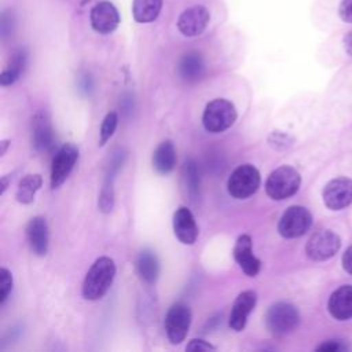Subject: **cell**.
I'll return each instance as SVG.
<instances>
[{
    "mask_svg": "<svg viewBox=\"0 0 352 352\" xmlns=\"http://www.w3.org/2000/svg\"><path fill=\"white\" fill-rule=\"evenodd\" d=\"M341 239L331 230H319L311 235L305 245L307 256L314 261L331 258L340 249Z\"/></svg>",
    "mask_w": 352,
    "mask_h": 352,
    "instance_id": "cell-8",
    "label": "cell"
},
{
    "mask_svg": "<svg viewBox=\"0 0 352 352\" xmlns=\"http://www.w3.org/2000/svg\"><path fill=\"white\" fill-rule=\"evenodd\" d=\"M177 70L184 81L195 82L205 73V60L199 52L190 51L180 58Z\"/></svg>",
    "mask_w": 352,
    "mask_h": 352,
    "instance_id": "cell-19",
    "label": "cell"
},
{
    "mask_svg": "<svg viewBox=\"0 0 352 352\" xmlns=\"http://www.w3.org/2000/svg\"><path fill=\"white\" fill-rule=\"evenodd\" d=\"M14 28V15L10 12V11H4L1 14V21H0V33H1V37H7L11 30Z\"/></svg>",
    "mask_w": 352,
    "mask_h": 352,
    "instance_id": "cell-30",
    "label": "cell"
},
{
    "mask_svg": "<svg viewBox=\"0 0 352 352\" xmlns=\"http://www.w3.org/2000/svg\"><path fill=\"white\" fill-rule=\"evenodd\" d=\"M113 173H109L103 182V186L100 188V194H99V201H98V206L99 210L103 213H110L113 206H114V187H113Z\"/></svg>",
    "mask_w": 352,
    "mask_h": 352,
    "instance_id": "cell-25",
    "label": "cell"
},
{
    "mask_svg": "<svg viewBox=\"0 0 352 352\" xmlns=\"http://www.w3.org/2000/svg\"><path fill=\"white\" fill-rule=\"evenodd\" d=\"M260 172L250 164L236 166L227 180L228 194L235 199H245L253 195L260 187Z\"/></svg>",
    "mask_w": 352,
    "mask_h": 352,
    "instance_id": "cell-5",
    "label": "cell"
},
{
    "mask_svg": "<svg viewBox=\"0 0 352 352\" xmlns=\"http://www.w3.org/2000/svg\"><path fill=\"white\" fill-rule=\"evenodd\" d=\"M8 144H10V140H1V142H0V146H1L0 155H4V154H6V150H7Z\"/></svg>",
    "mask_w": 352,
    "mask_h": 352,
    "instance_id": "cell-36",
    "label": "cell"
},
{
    "mask_svg": "<svg viewBox=\"0 0 352 352\" xmlns=\"http://www.w3.org/2000/svg\"><path fill=\"white\" fill-rule=\"evenodd\" d=\"M342 44H344V50L348 55L352 56V30H349L344 38H342Z\"/></svg>",
    "mask_w": 352,
    "mask_h": 352,
    "instance_id": "cell-34",
    "label": "cell"
},
{
    "mask_svg": "<svg viewBox=\"0 0 352 352\" xmlns=\"http://www.w3.org/2000/svg\"><path fill=\"white\" fill-rule=\"evenodd\" d=\"M32 144L37 151H47L54 144V132L45 114L38 113L32 124Z\"/></svg>",
    "mask_w": 352,
    "mask_h": 352,
    "instance_id": "cell-18",
    "label": "cell"
},
{
    "mask_svg": "<svg viewBox=\"0 0 352 352\" xmlns=\"http://www.w3.org/2000/svg\"><path fill=\"white\" fill-rule=\"evenodd\" d=\"M330 315L337 320H346L352 318V286L344 285L336 289L327 302Z\"/></svg>",
    "mask_w": 352,
    "mask_h": 352,
    "instance_id": "cell-17",
    "label": "cell"
},
{
    "mask_svg": "<svg viewBox=\"0 0 352 352\" xmlns=\"http://www.w3.org/2000/svg\"><path fill=\"white\" fill-rule=\"evenodd\" d=\"M26 236L30 246V250L36 256H45L48 252V224L43 216H36L30 219L26 227Z\"/></svg>",
    "mask_w": 352,
    "mask_h": 352,
    "instance_id": "cell-16",
    "label": "cell"
},
{
    "mask_svg": "<svg viewBox=\"0 0 352 352\" xmlns=\"http://www.w3.org/2000/svg\"><path fill=\"white\" fill-rule=\"evenodd\" d=\"M256 302H257V293L253 290H245L238 294V297L232 304L230 319H228V324L234 331H242L245 329L248 318L250 312L254 309Z\"/></svg>",
    "mask_w": 352,
    "mask_h": 352,
    "instance_id": "cell-14",
    "label": "cell"
},
{
    "mask_svg": "<svg viewBox=\"0 0 352 352\" xmlns=\"http://www.w3.org/2000/svg\"><path fill=\"white\" fill-rule=\"evenodd\" d=\"M324 205L331 210H341L352 204V180L336 177L330 180L322 192Z\"/></svg>",
    "mask_w": 352,
    "mask_h": 352,
    "instance_id": "cell-11",
    "label": "cell"
},
{
    "mask_svg": "<svg viewBox=\"0 0 352 352\" xmlns=\"http://www.w3.org/2000/svg\"><path fill=\"white\" fill-rule=\"evenodd\" d=\"M234 258L248 276L254 278L260 272L261 261L253 253V242L250 235L242 234L238 236L234 246Z\"/></svg>",
    "mask_w": 352,
    "mask_h": 352,
    "instance_id": "cell-13",
    "label": "cell"
},
{
    "mask_svg": "<svg viewBox=\"0 0 352 352\" xmlns=\"http://www.w3.org/2000/svg\"><path fill=\"white\" fill-rule=\"evenodd\" d=\"M342 267L348 274L352 275V245L342 254Z\"/></svg>",
    "mask_w": 352,
    "mask_h": 352,
    "instance_id": "cell-33",
    "label": "cell"
},
{
    "mask_svg": "<svg viewBox=\"0 0 352 352\" xmlns=\"http://www.w3.org/2000/svg\"><path fill=\"white\" fill-rule=\"evenodd\" d=\"M186 351H192V352H199V351H216V346H213L212 344H209L208 341L205 340H201V338H194L191 340L187 346H186Z\"/></svg>",
    "mask_w": 352,
    "mask_h": 352,
    "instance_id": "cell-31",
    "label": "cell"
},
{
    "mask_svg": "<svg viewBox=\"0 0 352 352\" xmlns=\"http://www.w3.org/2000/svg\"><path fill=\"white\" fill-rule=\"evenodd\" d=\"M7 187H8V179H7V176H3V177H1V190H0V194H4V191L7 190Z\"/></svg>",
    "mask_w": 352,
    "mask_h": 352,
    "instance_id": "cell-35",
    "label": "cell"
},
{
    "mask_svg": "<svg viewBox=\"0 0 352 352\" xmlns=\"http://www.w3.org/2000/svg\"><path fill=\"white\" fill-rule=\"evenodd\" d=\"M173 232L184 245H192L198 238V226L191 210L186 206H179L173 213Z\"/></svg>",
    "mask_w": 352,
    "mask_h": 352,
    "instance_id": "cell-15",
    "label": "cell"
},
{
    "mask_svg": "<svg viewBox=\"0 0 352 352\" xmlns=\"http://www.w3.org/2000/svg\"><path fill=\"white\" fill-rule=\"evenodd\" d=\"M348 346L340 341V340H329L324 341L323 344H320L319 346H316V351L319 352H341V351H346Z\"/></svg>",
    "mask_w": 352,
    "mask_h": 352,
    "instance_id": "cell-29",
    "label": "cell"
},
{
    "mask_svg": "<svg viewBox=\"0 0 352 352\" xmlns=\"http://www.w3.org/2000/svg\"><path fill=\"white\" fill-rule=\"evenodd\" d=\"M116 276V264L113 258L102 256L94 261L82 282V297L89 301L102 298L110 289Z\"/></svg>",
    "mask_w": 352,
    "mask_h": 352,
    "instance_id": "cell-1",
    "label": "cell"
},
{
    "mask_svg": "<svg viewBox=\"0 0 352 352\" xmlns=\"http://www.w3.org/2000/svg\"><path fill=\"white\" fill-rule=\"evenodd\" d=\"M210 21V14L204 6H191L177 18V30L184 37H197L205 32Z\"/></svg>",
    "mask_w": 352,
    "mask_h": 352,
    "instance_id": "cell-10",
    "label": "cell"
},
{
    "mask_svg": "<svg viewBox=\"0 0 352 352\" xmlns=\"http://www.w3.org/2000/svg\"><path fill=\"white\" fill-rule=\"evenodd\" d=\"M28 62V51L25 48H18L12 52L7 66L0 74V84L3 87L12 85L23 73Z\"/></svg>",
    "mask_w": 352,
    "mask_h": 352,
    "instance_id": "cell-21",
    "label": "cell"
},
{
    "mask_svg": "<svg viewBox=\"0 0 352 352\" xmlns=\"http://www.w3.org/2000/svg\"><path fill=\"white\" fill-rule=\"evenodd\" d=\"M89 22L95 32L100 34L113 33L120 25V14L110 1H99L91 8Z\"/></svg>",
    "mask_w": 352,
    "mask_h": 352,
    "instance_id": "cell-12",
    "label": "cell"
},
{
    "mask_svg": "<svg viewBox=\"0 0 352 352\" xmlns=\"http://www.w3.org/2000/svg\"><path fill=\"white\" fill-rule=\"evenodd\" d=\"M118 125V116L116 111H110L104 116L102 125H100V131H99V146H104L110 138L113 136V133L116 132V128Z\"/></svg>",
    "mask_w": 352,
    "mask_h": 352,
    "instance_id": "cell-27",
    "label": "cell"
},
{
    "mask_svg": "<svg viewBox=\"0 0 352 352\" xmlns=\"http://www.w3.org/2000/svg\"><path fill=\"white\" fill-rule=\"evenodd\" d=\"M176 148L170 140L161 142L153 153V166L161 175L172 172L176 166Z\"/></svg>",
    "mask_w": 352,
    "mask_h": 352,
    "instance_id": "cell-20",
    "label": "cell"
},
{
    "mask_svg": "<svg viewBox=\"0 0 352 352\" xmlns=\"http://www.w3.org/2000/svg\"><path fill=\"white\" fill-rule=\"evenodd\" d=\"M41 184H43V179L40 175H37V173L26 175L18 183V188L15 192L16 201L21 204H25V205L32 204L34 199V195L40 190Z\"/></svg>",
    "mask_w": 352,
    "mask_h": 352,
    "instance_id": "cell-24",
    "label": "cell"
},
{
    "mask_svg": "<svg viewBox=\"0 0 352 352\" xmlns=\"http://www.w3.org/2000/svg\"><path fill=\"white\" fill-rule=\"evenodd\" d=\"M191 324V311L184 302H175L165 315V333L170 344L177 345L187 337Z\"/></svg>",
    "mask_w": 352,
    "mask_h": 352,
    "instance_id": "cell-7",
    "label": "cell"
},
{
    "mask_svg": "<svg viewBox=\"0 0 352 352\" xmlns=\"http://www.w3.org/2000/svg\"><path fill=\"white\" fill-rule=\"evenodd\" d=\"M301 184V176L290 165H282L274 169L265 182V192L275 201L286 199L294 195Z\"/></svg>",
    "mask_w": 352,
    "mask_h": 352,
    "instance_id": "cell-2",
    "label": "cell"
},
{
    "mask_svg": "<svg viewBox=\"0 0 352 352\" xmlns=\"http://www.w3.org/2000/svg\"><path fill=\"white\" fill-rule=\"evenodd\" d=\"M183 176H184V183L187 187V191L190 195H197L199 190V172L197 162L194 160H187L183 168Z\"/></svg>",
    "mask_w": 352,
    "mask_h": 352,
    "instance_id": "cell-26",
    "label": "cell"
},
{
    "mask_svg": "<svg viewBox=\"0 0 352 352\" xmlns=\"http://www.w3.org/2000/svg\"><path fill=\"white\" fill-rule=\"evenodd\" d=\"M78 160V148L73 143H66L55 153L51 164V188L60 187L72 173Z\"/></svg>",
    "mask_w": 352,
    "mask_h": 352,
    "instance_id": "cell-9",
    "label": "cell"
},
{
    "mask_svg": "<svg viewBox=\"0 0 352 352\" xmlns=\"http://www.w3.org/2000/svg\"><path fill=\"white\" fill-rule=\"evenodd\" d=\"M162 10V0H133L132 16L138 23L154 22Z\"/></svg>",
    "mask_w": 352,
    "mask_h": 352,
    "instance_id": "cell-23",
    "label": "cell"
},
{
    "mask_svg": "<svg viewBox=\"0 0 352 352\" xmlns=\"http://www.w3.org/2000/svg\"><path fill=\"white\" fill-rule=\"evenodd\" d=\"M136 270L142 280L146 283H154L160 274V261L155 253L148 249L142 250L136 260Z\"/></svg>",
    "mask_w": 352,
    "mask_h": 352,
    "instance_id": "cell-22",
    "label": "cell"
},
{
    "mask_svg": "<svg viewBox=\"0 0 352 352\" xmlns=\"http://www.w3.org/2000/svg\"><path fill=\"white\" fill-rule=\"evenodd\" d=\"M338 15L344 22L352 23V0H342L340 3Z\"/></svg>",
    "mask_w": 352,
    "mask_h": 352,
    "instance_id": "cell-32",
    "label": "cell"
},
{
    "mask_svg": "<svg viewBox=\"0 0 352 352\" xmlns=\"http://www.w3.org/2000/svg\"><path fill=\"white\" fill-rule=\"evenodd\" d=\"M300 323V314L297 308L289 302H275L265 314V324L271 334L283 337L292 333Z\"/></svg>",
    "mask_w": 352,
    "mask_h": 352,
    "instance_id": "cell-4",
    "label": "cell"
},
{
    "mask_svg": "<svg viewBox=\"0 0 352 352\" xmlns=\"http://www.w3.org/2000/svg\"><path fill=\"white\" fill-rule=\"evenodd\" d=\"M238 113L235 106L223 98L210 100L204 110L202 124L210 133H220L228 129L236 121Z\"/></svg>",
    "mask_w": 352,
    "mask_h": 352,
    "instance_id": "cell-3",
    "label": "cell"
},
{
    "mask_svg": "<svg viewBox=\"0 0 352 352\" xmlns=\"http://www.w3.org/2000/svg\"><path fill=\"white\" fill-rule=\"evenodd\" d=\"M12 290V274L7 268H0V304H4Z\"/></svg>",
    "mask_w": 352,
    "mask_h": 352,
    "instance_id": "cell-28",
    "label": "cell"
},
{
    "mask_svg": "<svg viewBox=\"0 0 352 352\" xmlns=\"http://www.w3.org/2000/svg\"><path fill=\"white\" fill-rule=\"evenodd\" d=\"M312 226L311 212L300 205L289 206L279 219L278 231L283 238H298Z\"/></svg>",
    "mask_w": 352,
    "mask_h": 352,
    "instance_id": "cell-6",
    "label": "cell"
}]
</instances>
